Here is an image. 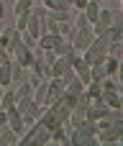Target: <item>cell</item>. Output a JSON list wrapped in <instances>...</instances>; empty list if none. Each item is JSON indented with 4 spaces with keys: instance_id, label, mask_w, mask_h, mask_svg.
I'll return each instance as SVG.
<instances>
[{
    "instance_id": "5",
    "label": "cell",
    "mask_w": 123,
    "mask_h": 146,
    "mask_svg": "<svg viewBox=\"0 0 123 146\" xmlns=\"http://www.w3.org/2000/svg\"><path fill=\"white\" fill-rule=\"evenodd\" d=\"M95 38V33H92V26H87V28H74V36H72V46H74V51L80 54L82 49H87V44Z\"/></svg>"
},
{
    "instance_id": "2",
    "label": "cell",
    "mask_w": 123,
    "mask_h": 146,
    "mask_svg": "<svg viewBox=\"0 0 123 146\" xmlns=\"http://www.w3.org/2000/svg\"><path fill=\"white\" fill-rule=\"evenodd\" d=\"M108 36H95L90 44H87V49H82L80 51V56L87 62V64H100L105 56H108Z\"/></svg>"
},
{
    "instance_id": "7",
    "label": "cell",
    "mask_w": 123,
    "mask_h": 146,
    "mask_svg": "<svg viewBox=\"0 0 123 146\" xmlns=\"http://www.w3.org/2000/svg\"><path fill=\"white\" fill-rule=\"evenodd\" d=\"M5 115H8V128L21 139L23 136V131H26V123H23V115L15 110V108H10V110H5Z\"/></svg>"
},
{
    "instance_id": "14",
    "label": "cell",
    "mask_w": 123,
    "mask_h": 146,
    "mask_svg": "<svg viewBox=\"0 0 123 146\" xmlns=\"http://www.w3.org/2000/svg\"><path fill=\"white\" fill-rule=\"evenodd\" d=\"M57 33H59L64 41H69V44H72V36H74V23H72L69 18H67V21H59V23H57Z\"/></svg>"
},
{
    "instance_id": "6",
    "label": "cell",
    "mask_w": 123,
    "mask_h": 146,
    "mask_svg": "<svg viewBox=\"0 0 123 146\" xmlns=\"http://www.w3.org/2000/svg\"><path fill=\"white\" fill-rule=\"evenodd\" d=\"M72 72H74V77H77L82 85H87V82L92 80V77H90V64H87V62H85L80 54L72 59Z\"/></svg>"
},
{
    "instance_id": "33",
    "label": "cell",
    "mask_w": 123,
    "mask_h": 146,
    "mask_svg": "<svg viewBox=\"0 0 123 146\" xmlns=\"http://www.w3.org/2000/svg\"><path fill=\"white\" fill-rule=\"evenodd\" d=\"M0 21H3V0H0Z\"/></svg>"
},
{
    "instance_id": "8",
    "label": "cell",
    "mask_w": 123,
    "mask_h": 146,
    "mask_svg": "<svg viewBox=\"0 0 123 146\" xmlns=\"http://www.w3.org/2000/svg\"><path fill=\"white\" fill-rule=\"evenodd\" d=\"M100 103L110 110H121L123 108V100H121V90H103L100 92Z\"/></svg>"
},
{
    "instance_id": "13",
    "label": "cell",
    "mask_w": 123,
    "mask_h": 146,
    "mask_svg": "<svg viewBox=\"0 0 123 146\" xmlns=\"http://www.w3.org/2000/svg\"><path fill=\"white\" fill-rule=\"evenodd\" d=\"M100 64H103V69H105V77H116L118 69H121V59H118V56H110V54H108Z\"/></svg>"
},
{
    "instance_id": "9",
    "label": "cell",
    "mask_w": 123,
    "mask_h": 146,
    "mask_svg": "<svg viewBox=\"0 0 123 146\" xmlns=\"http://www.w3.org/2000/svg\"><path fill=\"white\" fill-rule=\"evenodd\" d=\"M10 56H13V62H15V64H21L23 69H28V64L33 62V56H36V54H33V49H28V46H23V44H21Z\"/></svg>"
},
{
    "instance_id": "15",
    "label": "cell",
    "mask_w": 123,
    "mask_h": 146,
    "mask_svg": "<svg viewBox=\"0 0 123 146\" xmlns=\"http://www.w3.org/2000/svg\"><path fill=\"white\" fill-rule=\"evenodd\" d=\"M13 85V59L0 64V87H10Z\"/></svg>"
},
{
    "instance_id": "28",
    "label": "cell",
    "mask_w": 123,
    "mask_h": 146,
    "mask_svg": "<svg viewBox=\"0 0 123 146\" xmlns=\"http://www.w3.org/2000/svg\"><path fill=\"white\" fill-rule=\"evenodd\" d=\"M87 26H92V23H90V21L82 15V10H80V13H77V18H74V28H87Z\"/></svg>"
},
{
    "instance_id": "21",
    "label": "cell",
    "mask_w": 123,
    "mask_h": 146,
    "mask_svg": "<svg viewBox=\"0 0 123 146\" xmlns=\"http://www.w3.org/2000/svg\"><path fill=\"white\" fill-rule=\"evenodd\" d=\"M41 5H44L46 10H69L67 0H41Z\"/></svg>"
},
{
    "instance_id": "32",
    "label": "cell",
    "mask_w": 123,
    "mask_h": 146,
    "mask_svg": "<svg viewBox=\"0 0 123 146\" xmlns=\"http://www.w3.org/2000/svg\"><path fill=\"white\" fill-rule=\"evenodd\" d=\"M39 82H41V77H39V74H31V77H28V85H31V87H36Z\"/></svg>"
},
{
    "instance_id": "31",
    "label": "cell",
    "mask_w": 123,
    "mask_h": 146,
    "mask_svg": "<svg viewBox=\"0 0 123 146\" xmlns=\"http://www.w3.org/2000/svg\"><path fill=\"white\" fill-rule=\"evenodd\" d=\"M3 128H8V115H5V110H0V131Z\"/></svg>"
},
{
    "instance_id": "22",
    "label": "cell",
    "mask_w": 123,
    "mask_h": 146,
    "mask_svg": "<svg viewBox=\"0 0 123 146\" xmlns=\"http://www.w3.org/2000/svg\"><path fill=\"white\" fill-rule=\"evenodd\" d=\"M105 36H108V41H121L123 38V26L121 23H113V26L105 31Z\"/></svg>"
},
{
    "instance_id": "11",
    "label": "cell",
    "mask_w": 123,
    "mask_h": 146,
    "mask_svg": "<svg viewBox=\"0 0 123 146\" xmlns=\"http://www.w3.org/2000/svg\"><path fill=\"white\" fill-rule=\"evenodd\" d=\"M69 144H74V146H98V141H95V136H87L80 128H69Z\"/></svg>"
},
{
    "instance_id": "16",
    "label": "cell",
    "mask_w": 123,
    "mask_h": 146,
    "mask_svg": "<svg viewBox=\"0 0 123 146\" xmlns=\"http://www.w3.org/2000/svg\"><path fill=\"white\" fill-rule=\"evenodd\" d=\"M41 21H44V18H36V15H31V18H28V26H26V31H28L33 38H39V36L44 33V23H41Z\"/></svg>"
},
{
    "instance_id": "10",
    "label": "cell",
    "mask_w": 123,
    "mask_h": 146,
    "mask_svg": "<svg viewBox=\"0 0 123 146\" xmlns=\"http://www.w3.org/2000/svg\"><path fill=\"white\" fill-rule=\"evenodd\" d=\"M77 56V54H74ZM74 56H57L54 62H51V77H62V74H67V72H72V59Z\"/></svg>"
},
{
    "instance_id": "12",
    "label": "cell",
    "mask_w": 123,
    "mask_h": 146,
    "mask_svg": "<svg viewBox=\"0 0 123 146\" xmlns=\"http://www.w3.org/2000/svg\"><path fill=\"white\" fill-rule=\"evenodd\" d=\"M62 41H64V38H62L59 33H41V36L36 38V49H57Z\"/></svg>"
},
{
    "instance_id": "20",
    "label": "cell",
    "mask_w": 123,
    "mask_h": 146,
    "mask_svg": "<svg viewBox=\"0 0 123 146\" xmlns=\"http://www.w3.org/2000/svg\"><path fill=\"white\" fill-rule=\"evenodd\" d=\"M15 144H18V136L10 128H3L0 131V146H15Z\"/></svg>"
},
{
    "instance_id": "3",
    "label": "cell",
    "mask_w": 123,
    "mask_h": 146,
    "mask_svg": "<svg viewBox=\"0 0 123 146\" xmlns=\"http://www.w3.org/2000/svg\"><path fill=\"white\" fill-rule=\"evenodd\" d=\"M15 110L23 115V123H26V128H28L33 121H39V118H41V110H44V108H41V105H36L31 98H23V100H15Z\"/></svg>"
},
{
    "instance_id": "25",
    "label": "cell",
    "mask_w": 123,
    "mask_h": 146,
    "mask_svg": "<svg viewBox=\"0 0 123 146\" xmlns=\"http://www.w3.org/2000/svg\"><path fill=\"white\" fill-rule=\"evenodd\" d=\"M46 18H51V21H67L69 18V10H46Z\"/></svg>"
},
{
    "instance_id": "18",
    "label": "cell",
    "mask_w": 123,
    "mask_h": 146,
    "mask_svg": "<svg viewBox=\"0 0 123 146\" xmlns=\"http://www.w3.org/2000/svg\"><path fill=\"white\" fill-rule=\"evenodd\" d=\"M0 108H3V110H10V108H15V90H8V87H3V95H0Z\"/></svg>"
},
{
    "instance_id": "27",
    "label": "cell",
    "mask_w": 123,
    "mask_h": 146,
    "mask_svg": "<svg viewBox=\"0 0 123 146\" xmlns=\"http://www.w3.org/2000/svg\"><path fill=\"white\" fill-rule=\"evenodd\" d=\"M21 44H23V46H28V49H36V38H33L28 31H21Z\"/></svg>"
},
{
    "instance_id": "4",
    "label": "cell",
    "mask_w": 123,
    "mask_h": 146,
    "mask_svg": "<svg viewBox=\"0 0 123 146\" xmlns=\"http://www.w3.org/2000/svg\"><path fill=\"white\" fill-rule=\"evenodd\" d=\"M113 23H116V13H113L110 8H100V13H98V18H95V23H92V33H95V36H105V31H108Z\"/></svg>"
},
{
    "instance_id": "17",
    "label": "cell",
    "mask_w": 123,
    "mask_h": 146,
    "mask_svg": "<svg viewBox=\"0 0 123 146\" xmlns=\"http://www.w3.org/2000/svg\"><path fill=\"white\" fill-rule=\"evenodd\" d=\"M64 92H69V95H74V98H80V95L85 92V85H82L77 77H72V80H67V82H64Z\"/></svg>"
},
{
    "instance_id": "26",
    "label": "cell",
    "mask_w": 123,
    "mask_h": 146,
    "mask_svg": "<svg viewBox=\"0 0 123 146\" xmlns=\"http://www.w3.org/2000/svg\"><path fill=\"white\" fill-rule=\"evenodd\" d=\"M31 5H33V0H15L13 13H15V15H18V13H26V10H31Z\"/></svg>"
},
{
    "instance_id": "30",
    "label": "cell",
    "mask_w": 123,
    "mask_h": 146,
    "mask_svg": "<svg viewBox=\"0 0 123 146\" xmlns=\"http://www.w3.org/2000/svg\"><path fill=\"white\" fill-rule=\"evenodd\" d=\"M31 15H36V18H46V8L44 5H31V10H28Z\"/></svg>"
},
{
    "instance_id": "34",
    "label": "cell",
    "mask_w": 123,
    "mask_h": 146,
    "mask_svg": "<svg viewBox=\"0 0 123 146\" xmlns=\"http://www.w3.org/2000/svg\"><path fill=\"white\" fill-rule=\"evenodd\" d=\"M0 95H3V87H0Z\"/></svg>"
},
{
    "instance_id": "29",
    "label": "cell",
    "mask_w": 123,
    "mask_h": 146,
    "mask_svg": "<svg viewBox=\"0 0 123 146\" xmlns=\"http://www.w3.org/2000/svg\"><path fill=\"white\" fill-rule=\"evenodd\" d=\"M10 33H13V28H3V31H0V49H5V46H8Z\"/></svg>"
},
{
    "instance_id": "19",
    "label": "cell",
    "mask_w": 123,
    "mask_h": 146,
    "mask_svg": "<svg viewBox=\"0 0 123 146\" xmlns=\"http://www.w3.org/2000/svg\"><path fill=\"white\" fill-rule=\"evenodd\" d=\"M31 100H33L36 105H44V103H46V80H41V82L33 87V95H31Z\"/></svg>"
},
{
    "instance_id": "1",
    "label": "cell",
    "mask_w": 123,
    "mask_h": 146,
    "mask_svg": "<svg viewBox=\"0 0 123 146\" xmlns=\"http://www.w3.org/2000/svg\"><path fill=\"white\" fill-rule=\"evenodd\" d=\"M49 136H51V128L39 118V121H33L26 131H23V136L18 139V144H26V146H44L49 144Z\"/></svg>"
},
{
    "instance_id": "24",
    "label": "cell",
    "mask_w": 123,
    "mask_h": 146,
    "mask_svg": "<svg viewBox=\"0 0 123 146\" xmlns=\"http://www.w3.org/2000/svg\"><path fill=\"white\" fill-rule=\"evenodd\" d=\"M31 95H33V87H31L28 82L18 85V90H15V100H23V98H31Z\"/></svg>"
},
{
    "instance_id": "23",
    "label": "cell",
    "mask_w": 123,
    "mask_h": 146,
    "mask_svg": "<svg viewBox=\"0 0 123 146\" xmlns=\"http://www.w3.org/2000/svg\"><path fill=\"white\" fill-rule=\"evenodd\" d=\"M28 18H31V13H28V10H26V13H18V15H15V26H13V28H15V31H26Z\"/></svg>"
}]
</instances>
